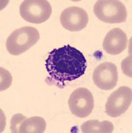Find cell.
Masks as SVG:
<instances>
[{
    "label": "cell",
    "instance_id": "6da1fadb",
    "mask_svg": "<svg viewBox=\"0 0 132 133\" xmlns=\"http://www.w3.org/2000/svg\"><path fill=\"white\" fill-rule=\"evenodd\" d=\"M87 68V60L84 54L70 45L54 49L46 59L48 73L46 81L59 88L83 76Z\"/></svg>",
    "mask_w": 132,
    "mask_h": 133
},
{
    "label": "cell",
    "instance_id": "7a4b0ae2",
    "mask_svg": "<svg viewBox=\"0 0 132 133\" xmlns=\"http://www.w3.org/2000/svg\"><path fill=\"white\" fill-rule=\"evenodd\" d=\"M40 38V33L35 27L25 26L11 33L6 41V49L10 54L19 55L33 47Z\"/></svg>",
    "mask_w": 132,
    "mask_h": 133
},
{
    "label": "cell",
    "instance_id": "3957f363",
    "mask_svg": "<svg viewBox=\"0 0 132 133\" xmlns=\"http://www.w3.org/2000/svg\"><path fill=\"white\" fill-rule=\"evenodd\" d=\"M93 11L99 19L108 23H123L128 16L125 5L117 0L97 1Z\"/></svg>",
    "mask_w": 132,
    "mask_h": 133
},
{
    "label": "cell",
    "instance_id": "277c9868",
    "mask_svg": "<svg viewBox=\"0 0 132 133\" xmlns=\"http://www.w3.org/2000/svg\"><path fill=\"white\" fill-rule=\"evenodd\" d=\"M20 13L26 21L40 24L50 17L52 8L46 0H26L20 5Z\"/></svg>",
    "mask_w": 132,
    "mask_h": 133
},
{
    "label": "cell",
    "instance_id": "5b68a950",
    "mask_svg": "<svg viewBox=\"0 0 132 133\" xmlns=\"http://www.w3.org/2000/svg\"><path fill=\"white\" fill-rule=\"evenodd\" d=\"M70 111L79 118H85L92 112L94 107L93 95L86 88H78L70 95L68 100Z\"/></svg>",
    "mask_w": 132,
    "mask_h": 133
},
{
    "label": "cell",
    "instance_id": "8992f818",
    "mask_svg": "<svg viewBox=\"0 0 132 133\" xmlns=\"http://www.w3.org/2000/svg\"><path fill=\"white\" fill-rule=\"evenodd\" d=\"M131 101V89L128 87H121L108 98L105 104V113L113 118L118 117L127 111Z\"/></svg>",
    "mask_w": 132,
    "mask_h": 133
},
{
    "label": "cell",
    "instance_id": "52a82bcc",
    "mask_svg": "<svg viewBox=\"0 0 132 133\" xmlns=\"http://www.w3.org/2000/svg\"><path fill=\"white\" fill-rule=\"evenodd\" d=\"M95 85L102 90H111L117 85L118 72L117 66L111 62H105L99 65L93 73Z\"/></svg>",
    "mask_w": 132,
    "mask_h": 133
},
{
    "label": "cell",
    "instance_id": "ba28073f",
    "mask_svg": "<svg viewBox=\"0 0 132 133\" xmlns=\"http://www.w3.org/2000/svg\"><path fill=\"white\" fill-rule=\"evenodd\" d=\"M89 21L87 13L77 6L64 9L60 15V22L65 29L70 31H79L87 26Z\"/></svg>",
    "mask_w": 132,
    "mask_h": 133
},
{
    "label": "cell",
    "instance_id": "9c48e42d",
    "mask_svg": "<svg viewBox=\"0 0 132 133\" xmlns=\"http://www.w3.org/2000/svg\"><path fill=\"white\" fill-rule=\"evenodd\" d=\"M11 132L42 133L46 129V122L40 116H32L27 118L21 114L13 116L11 120Z\"/></svg>",
    "mask_w": 132,
    "mask_h": 133
},
{
    "label": "cell",
    "instance_id": "30bf717a",
    "mask_svg": "<svg viewBox=\"0 0 132 133\" xmlns=\"http://www.w3.org/2000/svg\"><path fill=\"white\" fill-rule=\"evenodd\" d=\"M128 45L126 33L120 28H114L107 33L103 42V49L109 55H117L125 49Z\"/></svg>",
    "mask_w": 132,
    "mask_h": 133
},
{
    "label": "cell",
    "instance_id": "8fae6325",
    "mask_svg": "<svg viewBox=\"0 0 132 133\" xmlns=\"http://www.w3.org/2000/svg\"><path fill=\"white\" fill-rule=\"evenodd\" d=\"M81 129L83 133H111L114 131V127L109 121L90 120L82 124Z\"/></svg>",
    "mask_w": 132,
    "mask_h": 133
}]
</instances>
